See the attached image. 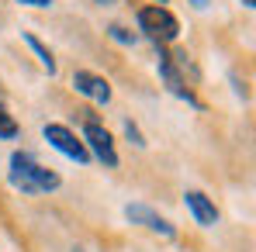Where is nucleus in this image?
I'll return each mask as SVG.
<instances>
[{"instance_id":"nucleus-1","label":"nucleus","mask_w":256,"mask_h":252,"mask_svg":"<svg viewBox=\"0 0 256 252\" xmlns=\"http://www.w3.org/2000/svg\"><path fill=\"white\" fill-rule=\"evenodd\" d=\"M59 183H62L59 173L35 163L32 152H14L10 156V187H18L21 194H48Z\"/></svg>"},{"instance_id":"nucleus-2","label":"nucleus","mask_w":256,"mask_h":252,"mask_svg":"<svg viewBox=\"0 0 256 252\" xmlns=\"http://www.w3.org/2000/svg\"><path fill=\"white\" fill-rule=\"evenodd\" d=\"M138 28L152 38L156 45H170L176 35H180V21L173 17L166 7L152 3V7H142L138 10Z\"/></svg>"},{"instance_id":"nucleus-3","label":"nucleus","mask_w":256,"mask_h":252,"mask_svg":"<svg viewBox=\"0 0 256 252\" xmlns=\"http://www.w3.org/2000/svg\"><path fill=\"white\" fill-rule=\"evenodd\" d=\"M84 145H86V152L90 156H97L104 166H118V152H114V138H111V131L100 125L97 118H86V125H84Z\"/></svg>"},{"instance_id":"nucleus-4","label":"nucleus","mask_w":256,"mask_h":252,"mask_svg":"<svg viewBox=\"0 0 256 252\" xmlns=\"http://www.w3.org/2000/svg\"><path fill=\"white\" fill-rule=\"evenodd\" d=\"M45 142H48L52 149H59L66 159H73V163H86V159H90L84 138H76L66 125H45Z\"/></svg>"},{"instance_id":"nucleus-5","label":"nucleus","mask_w":256,"mask_h":252,"mask_svg":"<svg viewBox=\"0 0 256 252\" xmlns=\"http://www.w3.org/2000/svg\"><path fill=\"white\" fill-rule=\"evenodd\" d=\"M125 214H128L132 225H142V228H149V232H156V235H163V239H173V235H176V228H173L163 214H156L149 204H128Z\"/></svg>"},{"instance_id":"nucleus-6","label":"nucleus","mask_w":256,"mask_h":252,"mask_svg":"<svg viewBox=\"0 0 256 252\" xmlns=\"http://www.w3.org/2000/svg\"><path fill=\"white\" fill-rule=\"evenodd\" d=\"M73 86H76V93H84L90 100H97V104H108L111 100V83L104 80V76H97V73H73Z\"/></svg>"},{"instance_id":"nucleus-7","label":"nucleus","mask_w":256,"mask_h":252,"mask_svg":"<svg viewBox=\"0 0 256 252\" xmlns=\"http://www.w3.org/2000/svg\"><path fill=\"white\" fill-rule=\"evenodd\" d=\"M184 201H187L190 214L198 218V225H214V221H218V208H214L201 190H187V194H184Z\"/></svg>"},{"instance_id":"nucleus-8","label":"nucleus","mask_w":256,"mask_h":252,"mask_svg":"<svg viewBox=\"0 0 256 252\" xmlns=\"http://www.w3.org/2000/svg\"><path fill=\"white\" fill-rule=\"evenodd\" d=\"M24 42L32 45V52H35V55H38V62H42L45 69H48V76H52V73H56V59H52V52H48V48H45V45L38 42V38H35V35H24Z\"/></svg>"},{"instance_id":"nucleus-9","label":"nucleus","mask_w":256,"mask_h":252,"mask_svg":"<svg viewBox=\"0 0 256 252\" xmlns=\"http://www.w3.org/2000/svg\"><path fill=\"white\" fill-rule=\"evenodd\" d=\"M0 138H18V121L7 114L4 104H0Z\"/></svg>"},{"instance_id":"nucleus-10","label":"nucleus","mask_w":256,"mask_h":252,"mask_svg":"<svg viewBox=\"0 0 256 252\" xmlns=\"http://www.w3.org/2000/svg\"><path fill=\"white\" fill-rule=\"evenodd\" d=\"M108 35H111L114 42H122V45H132V42H135V35H132V31H125L122 24H111V28H108Z\"/></svg>"},{"instance_id":"nucleus-11","label":"nucleus","mask_w":256,"mask_h":252,"mask_svg":"<svg viewBox=\"0 0 256 252\" xmlns=\"http://www.w3.org/2000/svg\"><path fill=\"white\" fill-rule=\"evenodd\" d=\"M125 135L135 142V145H146V138H142V131H138V125H132V121H125Z\"/></svg>"},{"instance_id":"nucleus-12","label":"nucleus","mask_w":256,"mask_h":252,"mask_svg":"<svg viewBox=\"0 0 256 252\" xmlns=\"http://www.w3.org/2000/svg\"><path fill=\"white\" fill-rule=\"evenodd\" d=\"M18 3H28V7H48L52 0H18Z\"/></svg>"},{"instance_id":"nucleus-13","label":"nucleus","mask_w":256,"mask_h":252,"mask_svg":"<svg viewBox=\"0 0 256 252\" xmlns=\"http://www.w3.org/2000/svg\"><path fill=\"white\" fill-rule=\"evenodd\" d=\"M194 7H208V0H194Z\"/></svg>"},{"instance_id":"nucleus-14","label":"nucleus","mask_w":256,"mask_h":252,"mask_svg":"<svg viewBox=\"0 0 256 252\" xmlns=\"http://www.w3.org/2000/svg\"><path fill=\"white\" fill-rule=\"evenodd\" d=\"M242 3H246V7H256V0H242Z\"/></svg>"},{"instance_id":"nucleus-15","label":"nucleus","mask_w":256,"mask_h":252,"mask_svg":"<svg viewBox=\"0 0 256 252\" xmlns=\"http://www.w3.org/2000/svg\"><path fill=\"white\" fill-rule=\"evenodd\" d=\"M97 3H114V0H97Z\"/></svg>"},{"instance_id":"nucleus-16","label":"nucleus","mask_w":256,"mask_h":252,"mask_svg":"<svg viewBox=\"0 0 256 252\" xmlns=\"http://www.w3.org/2000/svg\"><path fill=\"white\" fill-rule=\"evenodd\" d=\"M163 3H166V0H160V7H163Z\"/></svg>"}]
</instances>
